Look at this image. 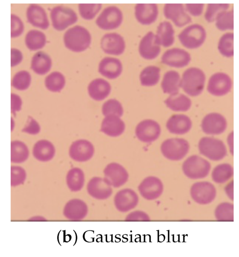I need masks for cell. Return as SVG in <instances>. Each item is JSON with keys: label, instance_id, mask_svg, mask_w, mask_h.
I'll return each instance as SVG.
<instances>
[{"label": "cell", "instance_id": "cell-1", "mask_svg": "<svg viewBox=\"0 0 239 257\" xmlns=\"http://www.w3.org/2000/svg\"><path fill=\"white\" fill-rule=\"evenodd\" d=\"M65 46L74 52H82L87 49L91 42V35L85 27L76 25L69 29L64 35Z\"/></svg>", "mask_w": 239, "mask_h": 257}, {"label": "cell", "instance_id": "cell-2", "mask_svg": "<svg viewBox=\"0 0 239 257\" xmlns=\"http://www.w3.org/2000/svg\"><path fill=\"white\" fill-rule=\"evenodd\" d=\"M205 81L204 72L197 67H190L183 73L180 79V88L191 96L199 95L202 92Z\"/></svg>", "mask_w": 239, "mask_h": 257}, {"label": "cell", "instance_id": "cell-3", "mask_svg": "<svg viewBox=\"0 0 239 257\" xmlns=\"http://www.w3.org/2000/svg\"><path fill=\"white\" fill-rule=\"evenodd\" d=\"M206 33L201 25L194 24L185 28L178 35L180 42L188 49H196L201 46L205 40Z\"/></svg>", "mask_w": 239, "mask_h": 257}, {"label": "cell", "instance_id": "cell-4", "mask_svg": "<svg viewBox=\"0 0 239 257\" xmlns=\"http://www.w3.org/2000/svg\"><path fill=\"white\" fill-rule=\"evenodd\" d=\"M210 168V164L207 160L196 155L189 157L182 165L184 174L191 179H199L206 177Z\"/></svg>", "mask_w": 239, "mask_h": 257}, {"label": "cell", "instance_id": "cell-5", "mask_svg": "<svg viewBox=\"0 0 239 257\" xmlns=\"http://www.w3.org/2000/svg\"><path fill=\"white\" fill-rule=\"evenodd\" d=\"M198 149L201 154L213 161L220 160L227 154L223 142L211 137L202 138L199 142Z\"/></svg>", "mask_w": 239, "mask_h": 257}, {"label": "cell", "instance_id": "cell-6", "mask_svg": "<svg viewBox=\"0 0 239 257\" xmlns=\"http://www.w3.org/2000/svg\"><path fill=\"white\" fill-rule=\"evenodd\" d=\"M189 145L187 141L183 139L172 138L164 141L161 146L163 155L167 159L179 161L187 154Z\"/></svg>", "mask_w": 239, "mask_h": 257}, {"label": "cell", "instance_id": "cell-7", "mask_svg": "<svg viewBox=\"0 0 239 257\" xmlns=\"http://www.w3.org/2000/svg\"><path fill=\"white\" fill-rule=\"evenodd\" d=\"M51 18L54 28L58 31L65 29L78 20L76 12L71 8L64 6L53 8L51 11Z\"/></svg>", "mask_w": 239, "mask_h": 257}, {"label": "cell", "instance_id": "cell-8", "mask_svg": "<svg viewBox=\"0 0 239 257\" xmlns=\"http://www.w3.org/2000/svg\"><path fill=\"white\" fill-rule=\"evenodd\" d=\"M123 18L122 12L119 8L114 6H109L99 15L96 23L102 29H114L121 24Z\"/></svg>", "mask_w": 239, "mask_h": 257}, {"label": "cell", "instance_id": "cell-9", "mask_svg": "<svg viewBox=\"0 0 239 257\" xmlns=\"http://www.w3.org/2000/svg\"><path fill=\"white\" fill-rule=\"evenodd\" d=\"M214 186L207 182H197L194 184L190 189L192 199L197 203L206 205L212 202L216 196Z\"/></svg>", "mask_w": 239, "mask_h": 257}, {"label": "cell", "instance_id": "cell-10", "mask_svg": "<svg viewBox=\"0 0 239 257\" xmlns=\"http://www.w3.org/2000/svg\"><path fill=\"white\" fill-rule=\"evenodd\" d=\"M231 87V79L227 74L223 72H216L210 77L207 90L213 95L221 96L228 93Z\"/></svg>", "mask_w": 239, "mask_h": 257}, {"label": "cell", "instance_id": "cell-11", "mask_svg": "<svg viewBox=\"0 0 239 257\" xmlns=\"http://www.w3.org/2000/svg\"><path fill=\"white\" fill-rule=\"evenodd\" d=\"M103 172L105 180L114 188L123 186L128 180L129 175L127 170L117 163H111L107 165Z\"/></svg>", "mask_w": 239, "mask_h": 257}, {"label": "cell", "instance_id": "cell-12", "mask_svg": "<svg viewBox=\"0 0 239 257\" xmlns=\"http://www.w3.org/2000/svg\"><path fill=\"white\" fill-rule=\"evenodd\" d=\"M161 133L159 124L152 119H145L140 122L135 129V135L140 141L151 143L157 140Z\"/></svg>", "mask_w": 239, "mask_h": 257}, {"label": "cell", "instance_id": "cell-13", "mask_svg": "<svg viewBox=\"0 0 239 257\" xmlns=\"http://www.w3.org/2000/svg\"><path fill=\"white\" fill-rule=\"evenodd\" d=\"M93 144L86 140H78L74 142L69 149V156L73 160L85 162L90 160L94 154Z\"/></svg>", "mask_w": 239, "mask_h": 257}, {"label": "cell", "instance_id": "cell-14", "mask_svg": "<svg viewBox=\"0 0 239 257\" xmlns=\"http://www.w3.org/2000/svg\"><path fill=\"white\" fill-rule=\"evenodd\" d=\"M139 198L134 191L124 189L118 192L114 199V205L120 212H127L135 208L138 205Z\"/></svg>", "mask_w": 239, "mask_h": 257}, {"label": "cell", "instance_id": "cell-15", "mask_svg": "<svg viewBox=\"0 0 239 257\" xmlns=\"http://www.w3.org/2000/svg\"><path fill=\"white\" fill-rule=\"evenodd\" d=\"M191 60L189 53L179 48H173L166 51L161 57V62L166 65L180 68L188 64Z\"/></svg>", "mask_w": 239, "mask_h": 257}, {"label": "cell", "instance_id": "cell-16", "mask_svg": "<svg viewBox=\"0 0 239 257\" xmlns=\"http://www.w3.org/2000/svg\"><path fill=\"white\" fill-rule=\"evenodd\" d=\"M203 132L208 135H219L223 133L227 127L225 117L218 113H210L202 119L201 125Z\"/></svg>", "mask_w": 239, "mask_h": 257}, {"label": "cell", "instance_id": "cell-17", "mask_svg": "<svg viewBox=\"0 0 239 257\" xmlns=\"http://www.w3.org/2000/svg\"><path fill=\"white\" fill-rule=\"evenodd\" d=\"M141 195L148 200L157 199L162 194L163 185L157 177L150 176L144 179L138 186Z\"/></svg>", "mask_w": 239, "mask_h": 257}, {"label": "cell", "instance_id": "cell-18", "mask_svg": "<svg viewBox=\"0 0 239 257\" xmlns=\"http://www.w3.org/2000/svg\"><path fill=\"white\" fill-rule=\"evenodd\" d=\"M163 14L167 19L171 20L175 26L183 27L191 22V18L185 11L181 4H166L163 8Z\"/></svg>", "mask_w": 239, "mask_h": 257}, {"label": "cell", "instance_id": "cell-19", "mask_svg": "<svg viewBox=\"0 0 239 257\" xmlns=\"http://www.w3.org/2000/svg\"><path fill=\"white\" fill-rule=\"evenodd\" d=\"M101 47L107 54L119 55L125 49V42L123 37L117 33L105 34L101 40Z\"/></svg>", "mask_w": 239, "mask_h": 257}, {"label": "cell", "instance_id": "cell-20", "mask_svg": "<svg viewBox=\"0 0 239 257\" xmlns=\"http://www.w3.org/2000/svg\"><path fill=\"white\" fill-rule=\"evenodd\" d=\"M160 50V46L152 32H148L141 39L139 45V52L143 58L147 60L155 59L159 54Z\"/></svg>", "mask_w": 239, "mask_h": 257}, {"label": "cell", "instance_id": "cell-21", "mask_svg": "<svg viewBox=\"0 0 239 257\" xmlns=\"http://www.w3.org/2000/svg\"><path fill=\"white\" fill-rule=\"evenodd\" d=\"M88 194L97 200H105L112 195L113 190L111 186L104 178L95 177L88 182L87 187Z\"/></svg>", "mask_w": 239, "mask_h": 257}, {"label": "cell", "instance_id": "cell-22", "mask_svg": "<svg viewBox=\"0 0 239 257\" xmlns=\"http://www.w3.org/2000/svg\"><path fill=\"white\" fill-rule=\"evenodd\" d=\"M88 208L83 201L79 199L69 200L65 205L63 215L66 218L72 221H79L87 215Z\"/></svg>", "mask_w": 239, "mask_h": 257}, {"label": "cell", "instance_id": "cell-23", "mask_svg": "<svg viewBox=\"0 0 239 257\" xmlns=\"http://www.w3.org/2000/svg\"><path fill=\"white\" fill-rule=\"evenodd\" d=\"M28 22L32 25L42 29L49 26V22L45 10L37 4H31L26 11Z\"/></svg>", "mask_w": 239, "mask_h": 257}, {"label": "cell", "instance_id": "cell-24", "mask_svg": "<svg viewBox=\"0 0 239 257\" xmlns=\"http://www.w3.org/2000/svg\"><path fill=\"white\" fill-rule=\"evenodd\" d=\"M134 10L136 19L143 25L153 23L158 15V7L155 4H138L135 6Z\"/></svg>", "mask_w": 239, "mask_h": 257}, {"label": "cell", "instance_id": "cell-25", "mask_svg": "<svg viewBox=\"0 0 239 257\" xmlns=\"http://www.w3.org/2000/svg\"><path fill=\"white\" fill-rule=\"evenodd\" d=\"M123 66L120 60L117 58L106 57L99 63L98 71L103 76L109 79H115L122 73Z\"/></svg>", "mask_w": 239, "mask_h": 257}, {"label": "cell", "instance_id": "cell-26", "mask_svg": "<svg viewBox=\"0 0 239 257\" xmlns=\"http://www.w3.org/2000/svg\"><path fill=\"white\" fill-rule=\"evenodd\" d=\"M125 129V123L120 117L109 115L102 120L100 131L107 136L116 137L122 135Z\"/></svg>", "mask_w": 239, "mask_h": 257}, {"label": "cell", "instance_id": "cell-27", "mask_svg": "<svg viewBox=\"0 0 239 257\" xmlns=\"http://www.w3.org/2000/svg\"><path fill=\"white\" fill-rule=\"evenodd\" d=\"M192 126L190 118L184 114H174L166 123L168 131L176 135H183L188 132Z\"/></svg>", "mask_w": 239, "mask_h": 257}, {"label": "cell", "instance_id": "cell-28", "mask_svg": "<svg viewBox=\"0 0 239 257\" xmlns=\"http://www.w3.org/2000/svg\"><path fill=\"white\" fill-rule=\"evenodd\" d=\"M111 89L110 83L102 78L93 80L88 86L90 96L97 101H101L107 97L110 94Z\"/></svg>", "mask_w": 239, "mask_h": 257}, {"label": "cell", "instance_id": "cell-29", "mask_svg": "<svg viewBox=\"0 0 239 257\" xmlns=\"http://www.w3.org/2000/svg\"><path fill=\"white\" fill-rule=\"evenodd\" d=\"M54 145L46 140L38 141L33 149V155L35 159L41 162H48L51 160L55 155Z\"/></svg>", "mask_w": 239, "mask_h": 257}, {"label": "cell", "instance_id": "cell-30", "mask_svg": "<svg viewBox=\"0 0 239 257\" xmlns=\"http://www.w3.org/2000/svg\"><path fill=\"white\" fill-rule=\"evenodd\" d=\"M155 37L160 46H171L174 42V31L171 24L168 21L160 23L157 27Z\"/></svg>", "mask_w": 239, "mask_h": 257}, {"label": "cell", "instance_id": "cell-31", "mask_svg": "<svg viewBox=\"0 0 239 257\" xmlns=\"http://www.w3.org/2000/svg\"><path fill=\"white\" fill-rule=\"evenodd\" d=\"M52 65V59L50 56L44 52L39 51L33 56L31 67L36 73L44 75L50 71Z\"/></svg>", "mask_w": 239, "mask_h": 257}, {"label": "cell", "instance_id": "cell-32", "mask_svg": "<svg viewBox=\"0 0 239 257\" xmlns=\"http://www.w3.org/2000/svg\"><path fill=\"white\" fill-rule=\"evenodd\" d=\"M180 79V75L177 71H167L163 77L161 84L163 92L170 95L179 92Z\"/></svg>", "mask_w": 239, "mask_h": 257}, {"label": "cell", "instance_id": "cell-33", "mask_svg": "<svg viewBox=\"0 0 239 257\" xmlns=\"http://www.w3.org/2000/svg\"><path fill=\"white\" fill-rule=\"evenodd\" d=\"M164 102L169 108L175 111H186L191 106L190 99L179 92L170 95Z\"/></svg>", "mask_w": 239, "mask_h": 257}, {"label": "cell", "instance_id": "cell-34", "mask_svg": "<svg viewBox=\"0 0 239 257\" xmlns=\"http://www.w3.org/2000/svg\"><path fill=\"white\" fill-rule=\"evenodd\" d=\"M85 183V175L79 168L70 169L66 176V183L69 189L72 192L80 191Z\"/></svg>", "mask_w": 239, "mask_h": 257}, {"label": "cell", "instance_id": "cell-35", "mask_svg": "<svg viewBox=\"0 0 239 257\" xmlns=\"http://www.w3.org/2000/svg\"><path fill=\"white\" fill-rule=\"evenodd\" d=\"M11 161L20 164L25 162L29 158V150L27 145L20 141H13L11 144Z\"/></svg>", "mask_w": 239, "mask_h": 257}, {"label": "cell", "instance_id": "cell-36", "mask_svg": "<svg viewBox=\"0 0 239 257\" xmlns=\"http://www.w3.org/2000/svg\"><path fill=\"white\" fill-rule=\"evenodd\" d=\"M25 41L29 49L36 51L45 46L46 43V37L45 34L40 31L32 30L27 33Z\"/></svg>", "mask_w": 239, "mask_h": 257}, {"label": "cell", "instance_id": "cell-37", "mask_svg": "<svg viewBox=\"0 0 239 257\" xmlns=\"http://www.w3.org/2000/svg\"><path fill=\"white\" fill-rule=\"evenodd\" d=\"M160 69L156 66H148L142 70L140 74L141 84L144 86L156 85L159 81Z\"/></svg>", "mask_w": 239, "mask_h": 257}, {"label": "cell", "instance_id": "cell-38", "mask_svg": "<svg viewBox=\"0 0 239 257\" xmlns=\"http://www.w3.org/2000/svg\"><path fill=\"white\" fill-rule=\"evenodd\" d=\"M66 83L65 76L58 71H54L45 78V84L46 88L52 92H59L64 87Z\"/></svg>", "mask_w": 239, "mask_h": 257}, {"label": "cell", "instance_id": "cell-39", "mask_svg": "<svg viewBox=\"0 0 239 257\" xmlns=\"http://www.w3.org/2000/svg\"><path fill=\"white\" fill-rule=\"evenodd\" d=\"M233 168L228 164H223L216 167L212 173L214 182L222 184L228 181L233 175Z\"/></svg>", "mask_w": 239, "mask_h": 257}, {"label": "cell", "instance_id": "cell-40", "mask_svg": "<svg viewBox=\"0 0 239 257\" xmlns=\"http://www.w3.org/2000/svg\"><path fill=\"white\" fill-rule=\"evenodd\" d=\"M218 49L223 56L231 57L233 55V33L227 32L220 38L218 43Z\"/></svg>", "mask_w": 239, "mask_h": 257}, {"label": "cell", "instance_id": "cell-41", "mask_svg": "<svg viewBox=\"0 0 239 257\" xmlns=\"http://www.w3.org/2000/svg\"><path fill=\"white\" fill-rule=\"evenodd\" d=\"M216 28L221 31L233 30V12L232 10L225 11L220 13L215 20Z\"/></svg>", "mask_w": 239, "mask_h": 257}, {"label": "cell", "instance_id": "cell-42", "mask_svg": "<svg viewBox=\"0 0 239 257\" xmlns=\"http://www.w3.org/2000/svg\"><path fill=\"white\" fill-rule=\"evenodd\" d=\"M214 215L218 221H233V205L227 202L219 204L215 210Z\"/></svg>", "mask_w": 239, "mask_h": 257}, {"label": "cell", "instance_id": "cell-43", "mask_svg": "<svg viewBox=\"0 0 239 257\" xmlns=\"http://www.w3.org/2000/svg\"><path fill=\"white\" fill-rule=\"evenodd\" d=\"M31 82V76L29 72L26 70L18 72L14 76L12 85L19 90H24L29 88Z\"/></svg>", "mask_w": 239, "mask_h": 257}, {"label": "cell", "instance_id": "cell-44", "mask_svg": "<svg viewBox=\"0 0 239 257\" xmlns=\"http://www.w3.org/2000/svg\"><path fill=\"white\" fill-rule=\"evenodd\" d=\"M102 112L104 116L115 115L122 116L123 108L121 103L117 99L112 98L105 101L102 105Z\"/></svg>", "mask_w": 239, "mask_h": 257}, {"label": "cell", "instance_id": "cell-45", "mask_svg": "<svg viewBox=\"0 0 239 257\" xmlns=\"http://www.w3.org/2000/svg\"><path fill=\"white\" fill-rule=\"evenodd\" d=\"M229 7L228 4H208L204 17L208 22L215 21L217 16L222 12L227 10Z\"/></svg>", "mask_w": 239, "mask_h": 257}, {"label": "cell", "instance_id": "cell-46", "mask_svg": "<svg viewBox=\"0 0 239 257\" xmlns=\"http://www.w3.org/2000/svg\"><path fill=\"white\" fill-rule=\"evenodd\" d=\"M101 7V4H80L78 6L80 15L86 20L93 19Z\"/></svg>", "mask_w": 239, "mask_h": 257}, {"label": "cell", "instance_id": "cell-47", "mask_svg": "<svg viewBox=\"0 0 239 257\" xmlns=\"http://www.w3.org/2000/svg\"><path fill=\"white\" fill-rule=\"evenodd\" d=\"M11 185L12 187H16L24 184L27 177L26 171L20 166H11Z\"/></svg>", "mask_w": 239, "mask_h": 257}, {"label": "cell", "instance_id": "cell-48", "mask_svg": "<svg viewBox=\"0 0 239 257\" xmlns=\"http://www.w3.org/2000/svg\"><path fill=\"white\" fill-rule=\"evenodd\" d=\"M11 30L12 38H16L21 36L24 31V25L22 20L17 15L11 14Z\"/></svg>", "mask_w": 239, "mask_h": 257}, {"label": "cell", "instance_id": "cell-49", "mask_svg": "<svg viewBox=\"0 0 239 257\" xmlns=\"http://www.w3.org/2000/svg\"><path fill=\"white\" fill-rule=\"evenodd\" d=\"M41 127L39 123L33 117L29 116L28 121L22 132L30 135H37L40 133Z\"/></svg>", "mask_w": 239, "mask_h": 257}, {"label": "cell", "instance_id": "cell-50", "mask_svg": "<svg viewBox=\"0 0 239 257\" xmlns=\"http://www.w3.org/2000/svg\"><path fill=\"white\" fill-rule=\"evenodd\" d=\"M150 220V217L146 213L140 210L130 213L125 218V220L128 221H148Z\"/></svg>", "mask_w": 239, "mask_h": 257}, {"label": "cell", "instance_id": "cell-51", "mask_svg": "<svg viewBox=\"0 0 239 257\" xmlns=\"http://www.w3.org/2000/svg\"><path fill=\"white\" fill-rule=\"evenodd\" d=\"M203 4H186L185 5L186 11L194 16L200 15L203 12Z\"/></svg>", "mask_w": 239, "mask_h": 257}, {"label": "cell", "instance_id": "cell-52", "mask_svg": "<svg viewBox=\"0 0 239 257\" xmlns=\"http://www.w3.org/2000/svg\"><path fill=\"white\" fill-rule=\"evenodd\" d=\"M11 112L15 113L16 112L21 110L22 101L19 95L14 93L11 94Z\"/></svg>", "mask_w": 239, "mask_h": 257}, {"label": "cell", "instance_id": "cell-53", "mask_svg": "<svg viewBox=\"0 0 239 257\" xmlns=\"http://www.w3.org/2000/svg\"><path fill=\"white\" fill-rule=\"evenodd\" d=\"M11 66L14 67L19 64L23 60V54L20 50L13 48L11 50Z\"/></svg>", "mask_w": 239, "mask_h": 257}, {"label": "cell", "instance_id": "cell-54", "mask_svg": "<svg viewBox=\"0 0 239 257\" xmlns=\"http://www.w3.org/2000/svg\"><path fill=\"white\" fill-rule=\"evenodd\" d=\"M225 191L227 195V196L231 200H233V181H231L229 184H228L225 188Z\"/></svg>", "mask_w": 239, "mask_h": 257}, {"label": "cell", "instance_id": "cell-55", "mask_svg": "<svg viewBox=\"0 0 239 257\" xmlns=\"http://www.w3.org/2000/svg\"><path fill=\"white\" fill-rule=\"evenodd\" d=\"M227 143L229 147L230 152L233 155V133L231 132L227 138Z\"/></svg>", "mask_w": 239, "mask_h": 257}, {"label": "cell", "instance_id": "cell-56", "mask_svg": "<svg viewBox=\"0 0 239 257\" xmlns=\"http://www.w3.org/2000/svg\"><path fill=\"white\" fill-rule=\"evenodd\" d=\"M30 220H34V221H43V220H45V218L42 217H40V216H35V217H33L32 218H31Z\"/></svg>", "mask_w": 239, "mask_h": 257}]
</instances>
